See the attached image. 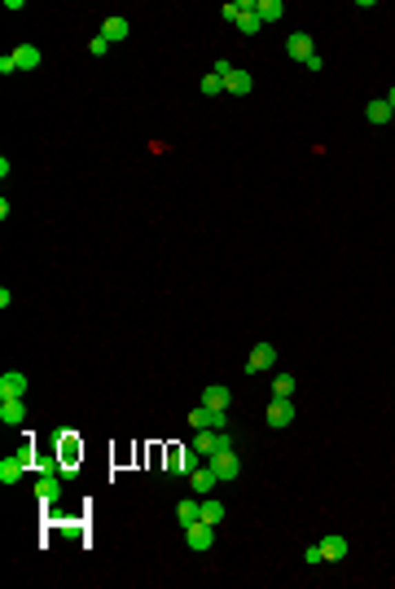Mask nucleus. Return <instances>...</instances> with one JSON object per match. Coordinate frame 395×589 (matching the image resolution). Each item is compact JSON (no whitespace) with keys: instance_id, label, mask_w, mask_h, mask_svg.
<instances>
[{"instance_id":"obj_1","label":"nucleus","mask_w":395,"mask_h":589,"mask_svg":"<svg viewBox=\"0 0 395 589\" xmlns=\"http://www.w3.org/2000/svg\"><path fill=\"white\" fill-rule=\"evenodd\" d=\"M27 466H35V449L31 444H22L18 453H5V458H0V484H18V479L27 475Z\"/></svg>"},{"instance_id":"obj_2","label":"nucleus","mask_w":395,"mask_h":589,"mask_svg":"<svg viewBox=\"0 0 395 589\" xmlns=\"http://www.w3.org/2000/svg\"><path fill=\"white\" fill-rule=\"evenodd\" d=\"M189 427H194V431H224V427H229V418H224V409L198 405V409H189Z\"/></svg>"},{"instance_id":"obj_3","label":"nucleus","mask_w":395,"mask_h":589,"mask_svg":"<svg viewBox=\"0 0 395 589\" xmlns=\"http://www.w3.org/2000/svg\"><path fill=\"white\" fill-rule=\"evenodd\" d=\"M57 440H62V453H57V458H62V475H75V462L83 458V444L75 440V431H70V427L57 431Z\"/></svg>"},{"instance_id":"obj_4","label":"nucleus","mask_w":395,"mask_h":589,"mask_svg":"<svg viewBox=\"0 0 395 589\" xmlns=\"http://www.w3.org/2000/svg\"><path fill=\"white\" fill-rule=\"evenodd\" d=\"M211 471L220 475V484H229V479H237L242 475V458H237V449H229V453H211Z\"/></svg>"},{"instance_id":"obj_5","label":"nucleus","mask_w":395,"mask_h":589,"mask_svg":"<svg viewBox=\"0 0 395 589\" xmlns=\"http://www.w3.org/2000/svg\"><path fill=\"white\" fill-rule=\"evenodd\" d=\"M272 360H277V347H272V343H255V347H250V356H246V365H242V369H246V374H268V369H272Z\"/></svg>"},{"instance_id":"obj_6","label":"nucleus","mask_w":395,"mask_h":589,"mask_svg":"<svg viewBox=\"0 0 395 589\" xmlns=\"http://www.w3.org/2000/svg\"><path fill=\"white\" fill-rule=\"evenodd\" d=\"M35 501L57 506V501H62V475H40L35 479Z\"/></svg>"},{"instance_id":"obj_7","label":"nucleus","mask_w":395,"mask_h":589,"mask_svg":"<svg viewBox=\"0 0 395 589\" xmlns=\"http://www.w3.org/2000/svg\"><path fill=\"white\" fill-rule=\"evenodd\" d=\"M185 541H189V550H198V554H202V550H211V541H215V523H202V519H198V523H189V528H185Z\"/></svg>"},{"instance_id":"obj_8","label":"nucleus","mask_w":395,"mask_h":589,"mask_svg":"<svg viewBox=\"0 0 395 589\" xmlns=\"http://www.w3.org/2000/svg\"><path fill=\"white\" fill-rule=\"evenodd\" d=\"M202 462V453L189 444V449H172V475H194Z\"/></svg>"},{"instance_id":"obj_9","label":"nucleus","mask_w":395,"mask_h":589,"mask_svg":"<svg viewBox=\"0 0 395 589\" xmlns=\"http://www.w3.org/2000/svg\"><path fill=\"white\" fill-rule=\"evenodd\" d=\"M27 374H18V369H5L0 374V400H14V396H27Z\"/></svg>"},{"instance_id":"obj_10","label":"nucleus","mask_w":395,"mask_h":589,"mask_svg":"<svg viewBox=\"0 0 395 589\" xmlns=\"http://www.w3.org/2000/svg\"><path fill=\"white\" fill-rule=\"evenodd\" d=\"M263 418H268V427H277V431L290 427L294 423V400H268V414Z\"/></svg>"},{"instance_id":"obj_11","label":"nucleus","mask_w":395,"mask_h":589,"mask_svg":"<svg viewBox=\"0 0 395 589\" xmlns=\"http://www.w3.org/2000/svg\"><path fill=\"white\" fill-rule=\"evenodd\" d=\"M285 53H290L294 62H307V57L316 53V49H312V35H307V31H294L290 40H285Z\"/></svg>"},{"instance_id":"obj_12","label":"nucleus","mask_w":395,"mask_h":589,"mask_svg":"<svg viewBox=\"0 0 395 589\" xmlns=\"http://www.w3.org/2000/svg\"><path fill=\"white\" fill-rule=\"evenodd\" d=\"M101 35H105L110 44H123L128 35H132V22H128V18H114V14H110V18L101 22Z\"/></svg>"},{"instance_id":"obj_13","label":"nucleus","mask_w":395,"mask_h":589,"mask_svg":"<svg viewBox=\"0 0 395 589\" xmlns=\"http://www.w3.org/2000/svg\"><path fill=\"white\" fill-rule=\"evenodd\" d=\"M250 88H255V75H250V70H242V66H237L233 75L224 79V93H233V97H246Z\"/></svg>"},{"instance_id":"obj_14","label":"nucleus","mask_w":395,"mask_h":589,"mask_svg":"<svg viewBox=\"0 0 395 589\" xmlns=\"http://www.w3.org/2000/svg\"><path fill=\"white\" fill-rule=\"evenodd\" d=\"M259 27H263V22H259V5H255V0H242V18H237V31H242V35H255Z\"/></svg>"},{"instance_id":"obj_15","label":"nucleus","mask_w":395,"mask_h":589,"mask_svg":"<svg viewBox=\"0 0 395 589\" xmlns=\"http://www.w3.org/2000/svg\"><path fill=\"white\" fill-rule=\"evenodd\" d=\"M347 550H352V545H347V537H338V532L321 541V554H325V563H343V559H347Z\"/></svg>"},{"instance_id":"obj_16","label":"nucleus","mask_w":395,"mask_h":589,"mask_svg":"<svg viewBox=\"0 0 395 589\" xmlns=\"http://www.w3.org/2000/svg\"><path fill=\"white\" fill-rule=\"evenodd\" d=\"M22 418H27V405H22V396H14V400H0V423H5V427H18Z\"/></svg>"},{"instance_id":"obj_17","label":"nucleus","mask_w":395,"mask_h":589,"mask_svg":"<svg viewBox=\"0 0 395 589\" xmlns=\"http://www.w3.org/2000/svg\"><path fill=\"white\" fill-rule=\"evenodd\" d=\"M365 119L382 128V124H391V119H395V110H391V102H387V97H378V102H369V106H365Z\"/></svg>"},{"instance_id":"obj_18","label":"nucleus","mask_w":395,"mask_h":589,"mask_svg":"<svg viewBox=\"0 0 395 589\" xmlns=\"http://www.w3.org/2000/svg\"><path fill=\"white\" fill-rule=\"evenodd\" d=\"M189 484H194V492H198V497H211V488L220 484V475H215L211 466H207V471H202V466H198V471L189 475Z\"/></svg>"},{"instance_id":"obj_19","label":"nucleus","mask_w":395,"mask_h":589,"mask_svg":"<svg viewBox=\"0 0 395 589\" xmlns=\"http://www.w3.org/2000/svg\"><path fill=\"white\" fill-rule=\"evenodd\" d=\"M229 387H224V383H215V387H207L202 392V405H211V409H229Z\"/></svg>"},{"instance_id":"obj_20","label":"nucleus","mask_w":395,"mask_h":589,"mask_svg":"<svg viewBox=\"0 0 395 589\" xmlns=\"http://www.w3.org/2000/svg\"><path fill=\"white\" fill-rule=\"evenodd\" d=\"M14 62H18V70H35V66H40V49H35V44H18Z\"/></svg>"},{"instance_id":"obj_21","label":"nucleus","mask_w":395,"mask_h":589,"mask_svg":"<svg viewBox=\"0 0 395 589\" xmlns=\"http://www.w3.org/2000/svg\"><path fill=\"white\" fill-rule=\"evenodd\" d=\"M198 519H202V523H215V528H220V523H224V506H220L215 497H202V510H198Z\"/></svg>"},{"instance_id":"obj_22","label":"nucleus","mask_w":395,"mask_h":589,"mask_svg":"<svg viewBox=\"0 0 395 589\" xmlns=\"http://www.w3.org/2000/svg\"><path fill=\"white\" fill-rule=\"evenodd\" d=\"M198 510H202V497L198 501H176V523H181V528L198 523Z\"/></svg>"},{"instance_id":"obj_23","label":"nucleus","mask_w":395,"mask_h":589,"mask_svg":"<svg viewBox=\"0 0 395 589\" xmlns=\"http://www.w3.org/2000/svg\"><path fill=\"white\" fill-rule=\"evenodd\" d=\"M294 396V378L290 374H277L272 378V400H290Z\"/></svg>"},{"instance_id":"obj_24","label":"nucleus","mask_w":395,"mask_h":589,"mask_svg":"<svg viewBox=\"0 0 395 589\" xmlns=\"http://www.w3.org/2000/svg\"><path fill=\"white\" fill-rule=\"evenodd\" d=\"M281 14H285L281 0H259V22H277Z\"/></svg>"},{"instance_id":"obj_25","label":"nucleus","mask_w":395,"mask_h":589,"mask_svg":"<svg viewBox=\"0 0 395 589\" xmlns=\"http://www.w3.org/2000/svg\"><path fill=\"white\" fill-rule=\"evenodd\" d=\"M35 471L40 475H62V458H57V453H44V458L35 462Z\"/></svg>"},{"instance_id":"obj_26","label":"nucleus","mask_w":395,"mask_h":589,"mask_svg":"<svg viewBox=\"0 0 395 589\" xmlns=\"http://www.w3.org/2000/svg\"><path fill=\"white\" fill-rule=\"evenodd\" d=\"M198 88H202V97H215V93L224 88V79H220V75L211 70V75H202V84H198Z\"/></svg>"},{"instance_id":"obj_27","label":"nucleus","mask_w":395,"mask_h":589,"mask_svg":"<svg viewBox=\"0 0 395 589\" xmlns=\"http://www.w3.org/2000/svg\"><path fill=\"white\" fill-rule=\"evenodd\" d=\"M110 49H114V44H110V40H105V35H101V31H97V35H92V40H88V53H92V57H105V53H110Z\"/></svg>"},{"instance_id":"obj_28","label":"nucleus","mask_w":395,"mask_h":589,"mask_svg":"<svg viewBox=\"0 0 395 589\" xmlns=\"http://www.w3.org/2000/svg\"><path fill=\"white\" fill-rule=\"evenodd\" d=\"M220 18H224V22H233V27H237V18H242V0H229V5L220 9Z\"/></svg>"},{"instance_id":"obj_29","label":"nucleus","mask_w":395,"mask_h":589,"mask_svg":"<svg viewBox=\"0 0 395 589\" xmlns=\"http://www.w3.org/2000/svg\"><path fill=\"white\" fill-rule=\"evenodd\" d=\"M233 70H237V66L229 62V57H220V62H215V75H220V79H229V75H233Z\"/></svg>"},{"instance_id":"obj_30","label":"nucleus","mask_w":395,"mask_h":589,"mask_svg":"<svg viewBox=\"0 0 395 589\" xmlns=\"http://www.w3.org/2000/svg\"><path fill=\"white\" fill-rule=\"evenodd\" d=\"M303 563H325V554H321V545H307V550H303Z\"/></svg>"},{"instance_id":"obj_31","label":"nucleus","mask_w":395,"mask_h":589,"mask_svg":"<svg viewBox=\"0 0 395 589\" xmlns=\"http://www.w3.org/2000/svg\"><path fill=\"white\" fill-rule=\"evenodd\" d=\"M14 70H18V62H14V53H5V57H0V75H14Z\"/></svg>"},{"instance_id":"obj_32","label":"nucleus","mask_w":395,"mask_h":589,"mask_svg":"<svg viewBox=\"0 0 395 589\" xmlns=\"http://www.w3.org/2000/svg\"><path fill=\"white\" fill-rule=\"evenodd\" d=\"M303 66H307V70H325V57H321V53H312V57H307Z\"/></svg>"},{"instance_id":"obj_33","label":"nucleus","mask_w":395,"mask_h":589,"mask_svg":"<svg viewBox=\"0 0 395 589\" xmlns=\"http://www.w3.org/2000/svg\"><path fill=\"white\" fill-rule=\"evenodd\" d=\"M387 102H391V110H395V88H391V93H387Z\"/></svg>"},{"instance_id":"obj_34","label":"nucleus","mask_w":395,"mask_h":589,"mask_svg":"<svg viewBox=\"0 0 395 589\" xmlns=\"http://www.w3.org/2000/svg\"><path fill=\"white\" fill-rule=\"evenodd\" d=\"M391 124H395V119H391Z\"/></svg>"}]
</instances>
